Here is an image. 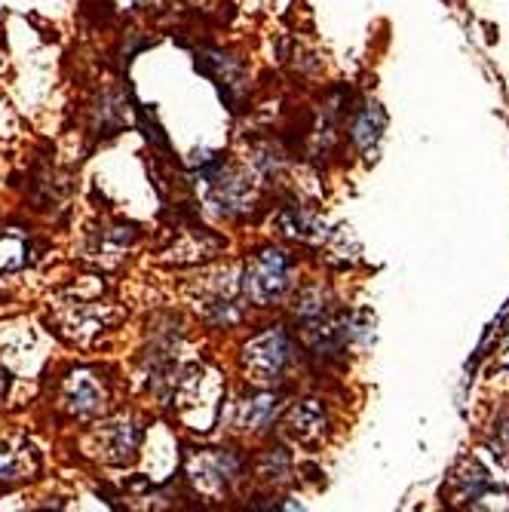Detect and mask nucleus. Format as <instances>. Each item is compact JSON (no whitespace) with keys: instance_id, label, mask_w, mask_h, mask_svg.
Returning <instances> with one entry per match:
<instances>
[{"instance_id":"f257e3e1","label":"nucleus","mask_w":509,"mask_h":512,"mask_svg":"<svg viewBox=\"0 0 509 512\" xmlns=\"http://www.w3.org/2000/svg\"><path fill=\"white\" fill-rule=\"evenodd\" d=\"M292 286V258L283 249H261L240 279L243 298L255 307H273L280 304L283 295Z\"/></svg>"},{"instance_id":"f03ea898","label":"nucleus","mask_w":509,"mask_h":512,"mask_svg":"<svg viewBox=\"0 0 509 512\" xmlns=\"http://www.w3.org/2000/svg\"><path fill=\"white\" fill-rule=\"evenodd\" d=\"M243 457L224 448H206V451H194L184 457V476L188 482L206 494V497H221L234 488L243 476Z\"/></svg>"},{"instance_id":"7ed1b4c3","label":"nucleus","mask_w":509,"mask_h":512,"mask_svg":"<svg viewBox=\"0 0 509 512\" xmlns=\"http://www.w3.org/2000/svg\"><path fill=\"white\" fill-rule=\"evenodd\" d=\"M292 359V338L286 329H267L264 335L252 338L243 350V365L252 381H273L283 375V368Z\"/></svg>"},{"instance_id":"20e7f679","label":"nucleus","mask_w":509,"mask_h":512,"mask_svg":"<svg viewBox=\"0 0 509 512\" xmlns=\"http://www.w3.org/2000/svg\"><path fill=\"white\" fill-rule=\"evenodd\" d=\"M197 71L218 86L221 99L227 102L230 111H240V102L249 89L246 86L249 77H246V68L237 56H230L224 50H203V53H197Z\"/></svg>"},{"instance_id":"39448f33","label":"nucleus","mask_w":509,"mask_h":512,"mask_svg":"<svg viewBox=\"0 0 509 512\" xmlns=\"http://www.w3.org/2000/svg\"><path fill=\"white\" fill-rule=\"evenodd\" d=\"M105 387L96 381V375H89V371H74L65 384V393H62V402L71 414L77 417H92L105 408Z\"/></svg>"},{"instance_id":"423d86ee","label":"nucleus","mask_w":509,"mask_h":512,"mask_svg":"<svg viewBox=\"0 0 509 512\" xmlns=\"http://www.w3.org/2000/svg\"><path fill=\"white\" fill-rule=\"evenodd\" d=\"M280 408H283V399L276 396V393H255V396L240 402V408H237V427L243 433H264V430L273 427Z\"/></svg>"},{"instance_id":"0eeeda50","label":"nucleus","mask_w":509,"mask_h":512,"mask_svg":"<svg viewBox=\"0 0 509 512\" xmlns=\"http://www.w3.org/2000/svg\"><path fill=\"white\" fill-rule=\"evenodd\" d=\"M276 227H280L283 237L298 240V243H319V240H326L322 221L316 215H310L307 209H301L298 203L280 209V215H276Z\"/></svg>"},{"instance_id":"6e6552de","label":"nucleus","mask_w":509,"mask_h":512,"mask_svg":"<svg viewBox=\"0 0 509 512\" xmlns=\"http://www.w3.org/2000/svg\"><path fill=\"white\" fill-rule=\"evenodd\" d=\"M102 448L105 460L111 463H126L142 448V427H135L132 421H117L102 433Z\"/></svg>"},{"instance_id":"1a4fd4ad","label":"nucleus","mask_w":509,"mask_h":512,"mask_svg":"<svg viewBox=\"0 0 509 512\" xmlns=\"http://www.w3.org/2000/svg\"><path fill=\"white\" fill-rule=\"evenodd\" d=\"M384 111L375 105V102H368L362 105V111H356L353 123H350V138H353V145L368 154L378 142H381V132H384Z\"/></svg>"},{"instance_id":"9d476101","label":"nucleus","mask_w":509,"mask_h":512,"mask_svg":"<svg viewBox=\"0 0 509 512\" xmlns=\"http://www.w3.org/2000/svg\"><path fill=\"white\" fill-rule=\"evenodd\" d=\"M322 427H326V408H322V402L304 399L301 405L292 408V414H289V433L295 439H301V442L316 439L322 433Z\"/></svg>"},{"instance_id":"9b49d317","label":"nucleus","mask_w":509,"mask_h":512,"mask_svg":"<svg viewBox=\"0 0 509 512\" xmlns=\"http://www.w3.org/2000/svg\"><path fill=\"white\" fill-rule=\"evenodd\" d=\"M292 473V457L286 454V448H270L264 457H261V467H258V476L264 482H286Z\"/></svg>"},{"instance_id":"f8f14e48","label":"nucleus","mask_w":509,"mask_h":512,"mask_svg":"<svg viewBox=\"0 0 509 512\" xmlns=\"http://www.w3.org/2000/svg\"><path fill=\"white\" fill-rule=\"evenodd\" d=\"M31 473V463L25 454L0 448V482H19Z\"/></svg>"},{"instance_id":"ddd939ff","label":"nucleus","mask_w":509,"mask_h":512,"mask_svg":"<svg viewBox=\"0 0 509 512\" xmlns=\"http://www.w3.org/2000/svg\"><path fill=\"white\" fill-rule=\"evenodd\" d=\"M138 126H142V132H145V138L151 145H157V148H169V138H166V132H163V126L157 123V117H154V111H148V108H138Z\"/></svg>"}]
</instances>
